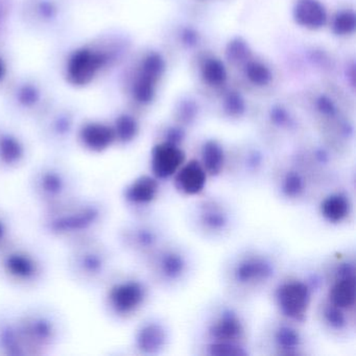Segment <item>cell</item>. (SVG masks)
Returning a JSON list of instances; mask_svg holds the SVG:
<instances>
[{
  "mask_svg": "<svg viewBox=\"0 0 356 356\" xmlns=\"http://www.w3.org/2000/svg\"><path fill=\"white\" fill-rule=\"evenodd\" d=\"M318 106H320L321 111H322L323 113L331 115V114L334 112L332 104H331L330 102L327 101V99H323L322 101L320 102V104H318Z\"/></svg>",
  "mask_w": 356,
  "mask_h": 356,
  "instance_id": "obj_34",
  "label": "cell"
},
{
  "mask_svg": "<svg viewBox=\"0 0 356 356\" xmlns=\"http://www.w3.org/2000/svg\"><path fill=\"white\" fill-rule=\"evenodd\" d=\"M281 195L289 200H297L304 195L306 191V180L297 170L285 172L280 181Z\"/></svg>",
  "mask_w": 356,
  "mask_h": 356,
  "instance_id": "obj_25",
  "label": "cell"
},
{
  "mask_svg": "<svg viewBox=\"0 0 356 356\" xmlns=\"http://www.w3.org/2000/svg\"><path fill=\"white\" fill-rule=\"evenodd\" d=\"M177 189L183 195H200L207 184V172L197 159L185 161L174 176Z\"/></svg>",
  "mask_w": 356,
  "mask_h": 356,
  "instance_id": "obj_12",
  "label": "cell"
},
{
  "mask_svg": "<svg viewBox=\"0 0 356 356\" xmlns=\"http://www.w3.org/2000/svg\"><path fill=\"white\" fill-rule=\"evenodd\" d=\"M273 343L280 355H300L303 348V337L295 327L282 324L275 329Z\"/></svg>",
  "mask_w": 356,
  "mask_h": 356,
  "instance_id": "obj_20",
  "label": "cell"
},
{
  "mask_svg": "<svg viewBox=\"0 0 356 356\" xmlns=\"http://www.w3.org/2000/svg\"><path fill=\"white\" fill-rule=\"evenodd\" d=\"M201 162L208 177H218L222 174L226 164L224 147L216 140H208L201 149Z\"/></svg>",
  "mask_w": 356,
  "mask_h": 356,
  "instance_id": "obj_23",
  "label": "cell"
},
{
  "mask_svg": "<svg viewBox=\"0 0 356 356\" xmlns=\"http://www.w3.org/2000/svg\"><path fill=\"white\" fill-rule=\"evenodd\" d=\"M60 209V212L53 214V220H51V228L54 232L57 233H74L86 230L91 225L95 224L99 216V210L95 209L91 205L86 207L68 208L62 204L56 206Z\"/></svg>",
  "mask_w": 356,
  "mask_h": 356,
  "instance_id": "obj_5",
  "label": "cell"
},
{
  "mask_svg": "<svg viewBox=\"0 0 356 356\" xmlns=\"http://www.w3.org/2000/svg\"><path fill=\"white\" fill-rule=\"evenodd\" d=\"M158 193H159V180L154 176L145 175L129 185L124 197L132 205L147 206L157 199Z\"/></svg>",
  "mask_w": 356,
  "mask_h": 356,
  "instance_id": "obj_16",
  "label": "cell"
},
{
  "mask_svg": "<svg viewBox=\"0 0 356 356\" xmlns=\"http://www.w3.org/2000/svg\"><path fill=\"white\" fill-rule=\"evenodd\" d=\"M24 149L19 141L11 136L0 137V164L16 166L24 158Z\"/></svg>",
  "mask_w": 356,
  "mask_h": 356,
  "instance_id": "obj_26",
  "label": "cell"
},
{
  "mask_svg": "<svg viewBox=\"0 0 356 356\" xmlns=\"http://www.w3.org/2000/svg\"><path fill=\"white\" fill-rule=\"evenodd\" d=\"M351 203L349 197L341 193L327 195L320 205V213L326 222L339 224L349 216Z\"/></svg>",
  "mask_w": 356,
  "mask_h": 356,
  "instance_id": "obj_21",
  "label": "cell"
},
{
  "mask_svg": "<svg viewBox=\"0 0 356 356\" xmlns=\"http://www.w3.org/2000/svg\"><path fill=\"white\" fill-rule=\"evenodd\" d=\"M6 233L5 225L3 224V222H0V239L3 238V235Z\"/></svg>",
  "mask_w": 356,
  "mask_h": 356,
  "instance_id": "obj_35",
  "label": "cell"
},
{
  "mask_svg": "<svg viewBox=\"0 0 356 356\" xmlns=\"http://www.w3.org/2000/svg\"><path fill=\"white\" fill-rule=\"evenodd\" d=\"M104 62L105 57L95 49H79L68 61V79L72 84L87 85L101 70Z\"/></svg>",
  "mask_w": 356,
  "mask_h": 356,
  "instance_id": "obj_9",
  "label": "cell"
},
{
  "mask_svg": "<svg viewBox=\"0 0 356 356\" xmlns=\"http://www.w3.org/2000/svg\"><path fill=\"white\" fill-rule=\"evenodd\" d=\"M81 140L87 149L93 152H103L111 147L116 140L113 128L103 124H86L81 131Z\"/></svg>",
  "mask_w": 356,
  "mask_h": 356,
  "instance_id": "obj_19",
  "label": "cell"
},
{
  "mask_svg": "<svg viewBox=\"0 0 356 356\" xmlns=\"http://www.w3.org/2000/svg\"><path fill=\"white\" fill-rule=\"evenodd\" d=\"M163 70V60L157 54H152L145 59L143 72L134 86V95L137 101L147 104L153 99L155 83L161 76Z\"/></svg>",
  "mask_w": 356,
  "mask_h": 356,
  "instance_id": "obj_13",
  "label": "cell"
},
{
  "mask_svg": "<svg viewBox=\"0 0 356 356\" xmlns=\"http://www.w3.org/2000/svg\"><path fill=\"white\" fill-rule=\"evenodd\" d=\"M356 18L352 12H341L337 14L333 22V31L337 35H348L354 32Z\"/></svg>",
  "mask_w": 356,
  "mask_h": 356,
  "instance_id": "obj_32",
  "label": "cell"
},
{
  "mask_svg": "<svg viewBox=\"0 0 356 356\" xmlns=\"http://www.w3.org/2000/svg\"><path fill=\"white\" fill-rule=\"evenodd\" d=\"M312 287L298 279L283 281L275 291V303L280 314L293 322H304L309 312Z\"/></svg>",
  "mask_w": 356,
  "mask_h": 356,
  "instance_id": "obj_1",
  "label": "cell"
},
{
  "mask_svg": "<svg viewBox=\"0 0 356 356\" xmlns=\"http://www.w3.org/2000/svg\"><path fill=\"white\" fill-rule=\"evenodd\" d=\"M205 351L211 356H245L250 354L245 343L225 341H208Z\"/></svg>",
  "mask_w": 356,
  "mask_h": 356,
  "instance_id": "obj_28",
  "label": "cell"
},
{
  "mask_svg": "<svg viewBox=\"0 0 356 356\" xmlns=\"http://www.w3.org/2000/svg\"><path fill=\"white\" fill-rule=\"evenodd\" d=\"M86 249L76 254L74 266L76 272L86 278H97L105 270L106 260L103 252H99L92 247H85Z\"/></svg>",
  "mask_w": 356,
  "mask_h": 356,
  "instance_id": "obj_22",
  "label": "cell"
},
{
  "mask_svg": "<svg viewBox=\"0 0 356 356\" xmlns=\"http://www.w3.org/2000/svg\"><path fill=\"white\" fill-rule=\"evenodd\" d=\"M248 79L257 86H264L270 81V72L266 66L257 62H252L245 70Z\"/></svg>",
  "mask_w": 356,
  "mask_h": 356,
  "instance_id": "obj_31",
  "label": "cell"
},
{
  "mask_svg": "<svg viewBox=\"0 0 356 356\" xmlns=\"http://www.w3.org/2000/svg\"><path fill=\"white\" fill-rule=\"evenodd\" d=\"M231 222L230 211L218 200H205L197 206L195 222L208 234H222L230 229Z\"/></svg>",
  "mask_w": 356,
  "mask_h": 356,
  "instance_id": "obj_7",
  "label": "cell"
},
{
  "mask_svg": "<svg viewBox=\"0 0 356 356\" xmlns=\"http://www.w3.org/2000/svg\"><path fill=\"white\" fill-rule=\"evenodd\" d=\"M135 347L143 354L160 353L168 343V331L165 325L157 320H149L140 325L135 334Z\"/></svg>",
  "mask_w": 356,
  "mask_h": 356,
  "instance_id": "obj_11",
  "label": "cell"
},
{
  "mask_svg": "<svg viewBox=\"0 0 356 356\" xmlns=\"http://www.w3.org/2000/svg\"><path fill=\"white\" fill-rule=\"evenodd\" d=\"M3 266L10 278L19 282H32L39 275L36 260L24 252H12L6 256Z\"/></svg>",
  "mask_w": 356,
  "mask_h": 356,
  "instance_id": "obj_14",
  "label": "cell"
},
{
  "mask_svg": "<svg viewBox=\"0 0 356 356\" xmlns=\"http://www.w3.org/2000/svg\"><path fill=\"white\" fill-rule=\"evenodd\" d=\"M204 80L210 85H220L226 80V70L218 60H208L202 68Z\"/></svg>",
  "mask_w": 356,
  "mask_h": 356,
  "instance_id": "obj_29",
  "label": "cell"
},
{
  "mask_svg": "<svg viewBox=\"0 0 356 356\" xmlns=\"http://www.w3.org/2000/svg\"><path fill=\"white\" fill-rule=\"evenodd\" d=\"M275 264L268 256L251 253L239 258L232 268V278L245 287L259 286L272 279Z\"/></svg>",
  "mask_w": 356,
  "mask_h": 356,
  "instance_id": "obj_2",
  "label": "cell"
},
{
  "mask_svg": "<svg viewBox=\"0 0 356 356\" xmlns=\"http://www.w3.org/2000/svg\"><path fill=\"white\" fill-rule=\"evenodd\" d=\"M154 266L160 280L166 283H176L186 276L189 262L182 252L168 249L157 253L154 260Z\"/></svg>",
  "mask_w": 356,
  "mask_h": 356,
  "instance_id": "obj_10",
  "label": "cell"
},
{
  "mask_svg": "<svg viewBox=\"0 0 356 356\" xmlns=\"http://www.w3.org/2000/svg\"><path fill=\"white\" fill-rule=\"evenodd\" d=\"M245 325L236 310L225 308L210 321L207 327L209 341L245 343Z\"/></svg>",
  "mask_w": 356,
  "mask_h": 356,
  "instance_id": "obj_4",
  "label": "cell"
},
{
  "mask_svg": "<svg viewBox=\"0 0 356 356\" xmlns=\"http://www.w3.org/2000/svg\"><path fill=\"white\" fill-rule=\"evenodd\" d=\"M114 132H115V137L118 140L122 141V143H130L136 137L138 126L130 116H122L116 122Z\"/></svg>",
  "mask_w": 356,
  "mask_h": 356,
  "instance_id": "obj_30",
  "label": "cell"
},
{
  "mask_svg": "<svg viewBox=\"0 0 356 356\" xmlns=\"http://www.w3.org/2000/svg\"><path fill=\"white\" fill-rule=\"evenodd\" d=\"M355 276L335 278L328 291L327 301L341 309H353L356 301Z\"/></svg>",
  "mask_w": 356,
  "mask_h": 356,
  "instance_id": "obj_17",
  "label": "cell"
},
{
  "mask_svg": "<svg viewBox=\"0 0 356 356\" xmlns=\"http://www.w3.org/2000/svg\"><path fill=\"white\" fill-rule=\"evenodd\" d=\"M322 316L325 324L331 330L343 331L347 329L348 324H349L346 310L329 303L328 301L323 307Z\"/></svg>",
  "mask_w": 356,
  "mask_h": 356,
  "instance_id": "obj_27",
  "label": "cell"
},
{
  "mask_svg": "<svg viewBox=\"0 0 356 356\" xmlns=\"http://www.w3.org/2000/svg\"><path fill=\"white\" fill-rule=\"evenodd\" d=\"M33 183L36 195L47 203L57 206L65 202L64 195L67 193L70 183L56 168H43L35 174Z\"/></svg>",
  "mask_w": 356,
  "mask_h": 356,
  "instance_id": "obj_8",
  "label": "cell"
},
{
  "mask_svg": "<svg viewBox=\"0 0 356 356\" xmlns=\"http://www.w3.org/2000/svg\"><path fill=\"white\" fill-rule=\"evenodd\" d=\"M126 241L137 251H153L159 243L160 235L151 227H135L127 233Z\"/></svg>",
  "mask_w": 356,
  "mask_h": 356,
  "instance_id": "obj_24",
  "label": "cell"
},
{
  "mask_svg": "<svg viewBox=\"0 0 356 356\" xmlns=\"http://www.w3.org/2000/svg\"><path fill=\"white\" fill-rule=\"evenodd\" d=\"M18 331L22 341H28L29 346L34 345L35 347L51 343L56 333L53 322L37 316L24 318Z\"/></svg>",
  "mask_w": 356,
  "mask_h": 356,
  "instance_id": "obj_15",
  "label": "cell"
},
{
  "mask_svg": "<svg viewBox=\"0 0 356 356\" xmlns=\"http://www.w3.org/2000/svg\"><path fill=\"white\" fill-rule=\"evenodd\" d=\"M296 22L303 28L316 30L326 24L324 7L316 0H299L293 10Z\"/></svg>",
  "mask_w": 356,
  "mask_h": 356,
  "instance_id": "obj_18",
  "label": "cell"
},
{
  "mask_svg": "<svg viewBox=\"0 0 356 356\" xmlns=\"http://www.w3.org/2000/svg\"><path fill=\"white\" fill-rule=\"evenodd\" d=\"M147 299V287L139 280L129 279L116 283L108 293V302L114 314L128 316L135 314Z\"/></svg>",
  "mask_w": 356,
  "mask_h": 356,
  "instance_id": "obj_3",
  "label": "cell"
},
{
  "mask_svg": "<svg viewBox=\"0 0 356 356\" xmlns=\"http://www.w3.org/2000/svg\"><path fill=\"white\" fill-rule=\"evenodd\" d=\"M186 161V155L180 145L168 141L157 143L152 149L151 170L158 180L172 178Z\"/></svg>",
  "mask_w": 356,
  "mask_h": 356,
  "instance_id": "obj_6",
  "label": "cell"
},
{
  "mask_svg": "<svg viewBox=\"0 0 356 356\" xmlns=\"http://www.w3.org/2000/svg\"><path fill=\"white\" fill-rule=\"evenodd\" d=\"M3 74H5V66H3V61L0 60V81L3 79Z\"/></svg>",
  "mask_w": 356,
  "mask_h": 356,
  "instance_id": "obj_36",
  "label": "cell"
},
{
  "mask_svg": "<svg viewBox=\"0 0 356 356\" xmlns=\"http://www.w3.org/2000/svg\"><path fill=\"white\" fill-rule=\"evenodd\" d=\"M227 111L229 112L230 115L236 116L241 115L243 111V103L241 101L239 97H229L227 101Z\"/></svg>",
  "mask_w": 356,
  "mask_h": 356,
  "instance_id": "obj_33",
  "label": "cell"
}]
</instances>
